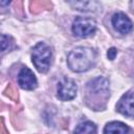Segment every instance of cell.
Returning a JSON list of instances; mask_svg holds the SVG:
<instances>
[{"instance_id":"cell-1","label":"cell","mask_w":134,"mask_h":134,"mask_svg":"<svg viewBox=\"0 0 134 134\" xmlns=\"http://www.w3.org/2000/svg\"><path fill=\"white\" fill-rule=\"evenodd\" d=\"M109 95V81L106 77L97 76L87 83L85 100L89 108L103 110L106 107Z\"/></svg>"},{"instance_id":"cell-2","label":"cell","mask_w":134,"mask_h":134,"mask_svg":"<svg viewBox=\"0 0 134 134\" xmlns=\"http://www.w3.org/2000/svg\"><path fill=\"white\" fill-rule=\"evenodd\" d=\"M96 61V52L90 47H76L67 57L69 68L75 72H83L90 69Z\"/></svg>"},{"instance_id":"cell-3","label":"cell","mask_w":134,"mask_h":134,"mask_svg":"<svg viewBox=\"0 0 134 134\" xmlns=\"http://www.w3.org/2000/svg\"><path fill=\"white\" fill-rule=\"evenodd\" d=\"M31 59L39 72H46L49 69L52 61V50L50 46H48L44 42L38 43L32 49Z\"/></svg>"},{"instance_id":"cell-4","label":"cell","mask_w":134,"mask_h":134,"mask_svg":"<svg viewBox=\"0 0 134 134\" xmlns=\"http://www.w3.org/2000/svg\"><path fill=\"white\" fill-rule=\"evenodd\" d=\"M72 32L81 38H87L96 30V22L91 18L76 17L72 23Z\"/></svg>"},{"instance_id":"cell-5","label":"cell","mask_w":134,"mask_h":134,"mask_svg":"<svg viewBox=\"0 0 134 134\" xmlns=\"http://www.w3.org/2000/svg\"><path fill=\"white\" fill-rule=\"evenodd\" d=\"M76 84L69 77H63L58 84V97L61 100H70L76 95Z\"/></svg>"},{"instance_id":"cell-6","label":"cell","mask_w":134,"mask_h":134,"mask_svg":"<svg viewBox=\"0 0 134 134\" xmlns=\"http://www.w3.org/2000/svg\"><path fill=\"white\" fill-rule=\"evenodd\" d=\"M112 25H113L114 29L121 35L129 34L133 28V24H132V21L130 20V18L121 12L115 13L112 16Z\"/></svg>"},{"instance_id":"cell-7","label":"cell","mask_w":134,"mask_h":134,"mask_svg":"<svg viewBox=\"0 0 134 134\" xmlns=\"http://www.w3.org/2000/svg\"><path fill=\"white\" fill-rule=\"evenodd\" d=\"M116 110L130 117H134V91H129L121 96L116 105Z\"/></svg>"},{"instance_id":"cell-8","label":"cell","mask_w":134,"mask_h":134,"mask_svg":"<svg viewBox=\"0 0 134 134\" xmlns=\"http://www.w3.org/2000/svg\"><path fill=\"white\" fill-rule=\"evenodd\" d=\"M18 84L20 85V87L22 89L25 90H34L37 87V79L34 74V72L27 68V67H23L19 74H18Z\"/></svg>"},{"instance_id":"cell-9","label":"cell","mask_w":134,"mask_h":134,"mask_svg":"<svg viewBox=\"0 0 134 134\" xmlns=\"http://www.w3.org/2000/svg\"><path fill=\"white\" fill-rule=\"evenodd\" d=\"M68 4L81 12H96L100 8V4L97 1H69Z\"/></svg>"},{"instance_id":"cell-10","label":"cell","mask_w":134,"mask_h":134,"mask_svg":"<svg viewBox=\"0 0 134 134\" xmlns=\"http://www.w3.org/2000/svg\"><path fill=\"white\" fill-rule=\"evenodd\" d=\"M129 127L120 121L108 122L104 129V134H128Z\"/></svg>"},{"instance_id":"cell-11","label":"cell","mask_w":134,"mask_h":134,"mask_svg":"<svg viewBox=\"0 0 134 134\" xmlns=\"http://www.w3.org/2000/svg\"><path fill=\"white\" fill-rule=\"evenodd\" d=\"M52 3L48 0H34L29 3V9L31 14H40L43 10L51 9Z\"/></svg>"},{"instance_id":"cell-12","label":"cell","mask_w":134,"mask_h":134,"mask_svg":"<svg viewBox=\"0 0 134 134\" xmlns=\"http://www.w3.org/2000/svg\"><path fill=\"white\" fill-rule=\"evenodd\" d=\"M73 134H96V126L92 121H83L74 129Z\"/></svg>"},{"instance_id":"cell-13","label":"cell","mask_w":134,"mask_h":134,"mask_svg":"<svg viewBox=\"0 0 134 134\" xmlns=\"http://www.w3.org/2000/svg\"><path fill=\"white\" fill-rule=\"evenodd\" d=\"M13 39L9 36L1 35V52H4L6 50H9L13 47Z\"/></svg>"},{"instance_id":"cell-14","label":"cell","mask_w":134,"mask_h":134,"mask_svg":"<svg viewBox=\"0 0 134 134\" xmlns=\"http://www.w3.org/2000/svg\"><path fill=\"white\" fill-rule=\"evenodd\" d=\"M4 95L8 96L10 99L17 102L18 100V97H19V93H18V90L15 88V86H13L12 84H8V86L6 87V89L4 90Z\"/></svg>"},{"instance_id":"cell-15","label":"cell","mask_w":134,"mask_h":134,"mask_svg":"<svg viewBox=\"0 0 134 134\" xmlns=\"http://www.w3.org/2000/svg\"><path fill=\"white\" fill-rule=\"evenodd\" d=\"M14 5L16 7L17 15H19L20 17H24V12H23V8H22V6H23L22 1H16V2H14Z\"/></svg>"},{"instance_id":"cell-16","label":"cell","mask_w":134,"mask_h":134,"mask_svg":"<svg viewBox=\"0 0 134 134\" xmlns=\"http://www.w3.org/2000/svg\"><path fill=\"white\" fill-rule=\"evenodd\" d=\"M117 54V49L115 47H111L110 49H108V52H107V57L109 60H114L115 57Z\"/></svg>"},{"instance_id":"cell-17","label":"cell","mask_w":134,"mask_h":134,"mask_svg":"<svg viewBox=\"0 0 134 134\" xmlns=\"http://www.w3.org/2000/svg\"><path fill=\"white\" fill-rule=\"evenodd\" d=\"M0 133L1 134H8V131L5 129V125H4V118L1 117V126H0Z\"/></svg>"},{"instance_id":"cell-18","label":"cell","mask_w":134,"mask_h":134,"mask_svg":"<svg viewBox=\"0 0 134 134\" xmlns=\"http://www.w3.org/2000/svg\"><path fill=\"white\" fill-rule=\"evenodd\" d=\"M133 69H134V60H133Z\"/></svg>"}]
</instances>
